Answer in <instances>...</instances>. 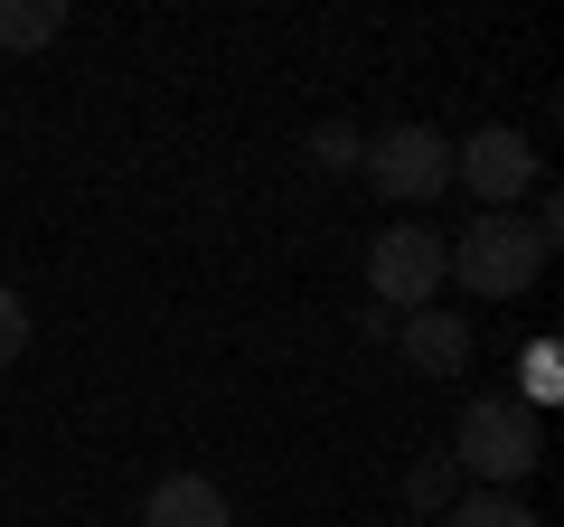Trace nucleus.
I'll list each match as a JSON object with an SVG mask.
<instances>
[{
    "label": "nucleus",
    "instance_id": "9",
    "mask_svg": "<svg viewBox=\"0 0 564 527\" xmlns=\"http://www.w3.org/2000/svg\"><path fill=\"white\" fill-rule=\"evenodd\" d=\"M452 527H536V508L508 499V490H470V499L452 508Z\"/></svg>",
    "mask_w": 564,
    "mask_h": 527
},
{
    "label": "nucleus",
    "instance_id": "5",
    "mask_svg": "<svg viewBox=\"0 0 564 527\" xmlns=\"http://www.w3.org/2000/svg\"><path fill=\"white\" fill-rule=\"evenodd\" d=\"M452 180H470L489 198V217H508V207L527 198V189H536V151L518 142V132H480V142H462V161H452Z\"/></svg>",
    "mask_w": 564,
    "mask_h": 527
},
{
    "label": "nucleus",
    "instance_id": "1",
    "mask_svg": "<svg viewBox=\"0 0 564 527\" xmlns=\"http://www.w3.org/2000/svg\"><path fill=\"white\" fill-rule=\"evenodd\" d=\"M452 452H462V462L480 471L489 490L527 481V471L545 462V433H536V406H508V396H470V406H462V433H452Z\"/></svg>",
    "mask_w": 564,
    "mask_h": 527
},
{
    "label": "nucleus",
    "instance_id": "6",
    "mask_svg": "<svg viewBox=\"0 0 564 527\" xmlns=\"http://www.w3.org/2000/svg\"><path fill=\"white\" fill-rule=\"evenodd\" d=\"M141 527H236V508H226V490H217V481L180 471V481H161V490H151Z\"/></svg>",
    "mask_w": 564,
    "mask_h": 527
},
{
    "label": "nucleus",
    "instance_id": "10",
    "mask_svg": "<svg viewBox=\"0 0 564 527\" xmlns=\"http://www.w3.org/2000/svg\"><path fill=\"white\" fill-rule=\"evenodd\" d=\"M404 499H414V508H443V499H452V462H443V452L404 471Z\"/></svg>",
    "mask_w": 564,
    "mask_h": 527
},
{
    "label": "nucleus",
    "instance_id": "8",
    "mask_svg": "<svg viewBox=\"0 0 564 527\" xmlns=\"http://www.w3.org/2000/svg\"><path fill=\"white\" fill-rule=\"evenodd\" d=\"M66 29L57 0H0V47H47Z\"/></svg>",
    "mask_w": 564,
    "mask_h": 527
},
{
    "label": "nucleus",
    "instance_id": "4",
    "mask_svg": "<svg viewBox=\"0 0 564 527\" xmlns=\"http://www.w3.org/2000/svg\"><path fill=\"white\" fill-rule=\"evenodd\" d=\"M367 189L395 207H423L452 189V142L443 132H423V122H404V132H386V142H367Z\"/></svg>",
    "mask_w": 564,
    "mask_h": 527
},
{
    "label": "nucleus",
    "instance_id": "7",
    "mask_svg": "<svg viewBox=\"0 0 564 527\" xmlns=\"http://www.w3.org/2000/svg\"><path fill=\"white\" fill-rule=\"evenodd\" d=\"M395 340H404V358L433 367V377H462V367H470V330L452 321V311H404Z\"/></svg>",
    "mask_w": 564,
    "mask_h": 527
},
{
    "label": "nucleus",
    "instance_id": "3",
    "mask_svg": "<svg viewBox=\"0 0 564 527\" xmlns=\"http://www.w3.org/2000/svg\"><path fill=\"white\" fill-rule=\"evenodd\" d=\"M452 283V245L433 236V226H386L377 245H367V292H377V311H433V292Z\"/></svg>",
    "mask_w": 564,
    "mask_h": 527
},
{
    "label": "nucleus",
    "instance_id": "11",
    "mask_svg": "<svg viewBox=\"0 0 564 527\" xmlns=\"http://www.w3.org/2000/svg\"><path fill=\"white\" fill-rule=\"evenodd\" d=\"M311 161H321V170H358V161H367V142L329 122V132H311Z\"/></svg>",
    "mask_w": 564,
    "mask_h": 527
},
{
    "label": "nucleus",
    "instance_id": "2",
    "mask_svg": "<svg viewBox=\"0 0 564 527\" xmlns=\"http://www.w3.org/2000/svg\"><path fill=\"white\" fill-rule=\"evenodd\" d=\"M545 226H527V217H480L462 245H452V273H462L480 302H518L527 283H536V264H545Z\"/></svg>",
    "mask_w": 564,
    "mask_h": 527
},
{
    "label": "nucleus",
    "instance_id": "12",
    "mask_svg": "<svg viewBox=\"0 0 564 527\" xmlns=\"http://www.w3.org/2000/svg\"><path fill=\"white\" fill-rule=\"evenodd\" d=\"M20 348H29V302H20L10 283H0V367L20 358Z\"/></svg>",
    "mask_w": 564,
    "mask_h": 527
}]
</instances>
